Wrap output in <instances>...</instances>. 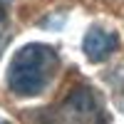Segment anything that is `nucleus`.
Listing matches in <instances>:
<instances>
[{
  "label": "nucleus",
  "instance_id": "2",
  "mask_svg": "<svg viewBox=\"0 0 124 124\" xmlns=\"http://www.w3.org/2000/svg\"><path fill=\"white\" fill-rule=\"evenodd\" d=\"M65 112L72 114V119H99V104L94 99V92L89 87H77L70 92V97L65 99Z\"/></svg>",
  "mask_w": 124,
  "mask_h": 124
},
{
  "label": "nucleus",
  "instance_id": "5",
  "mask_svg": "<svg viewBox=\"0 0 124 124\" xmlns=\"http://www.w3.org/2000/svg\"><path fill=\"white\" fill-rule=\"evenodd\" d=\"M0 3H10V0H0Z\"/></svg>",
  "mask_w": 124,
  "mask_h": 124
},
{
  "label": "nucleus",
  "instance_id": "4",
  "mask_svg": "<svg viewBox=\"0 0 124 124\" xmlns=\"http://www.w3.org/2000/svg\"><path fill=\"white\" fill-rule=\"evenodd\" d=\"M3 5L5 3H0V52L5 50L8 40H10V30H8V20H5V13H3Z\"/></svg>",
  "mask_w": 124,
  "mask_h": 124
},
{
  "label": "nucleus",
  "instance_id": "3",
  "mask_svg": "<svg viewBox=\"0 0 124 124\" xmlns=\"http://www.w3.org/2000/svg\"><path fill=\"white\" fill-rule=\"evenodd\" d=\"M117 47H119L117 35L109 32V30H102V27H92L89 32L85 35V42H82V50H85V55L92 62L107 60Z\"/></svg>",
  "mask_w": 124,
  "mask_h": 124
},
{
  "label": "nucleus",
  "instance_id": "1",
  "mask_svg": "<svg viewBox=\"0 0 124 124\" xmlns=\"http://www.w3.org/2000/svg\"><path fill=\"white\" fill-rule=\"evenodd\" d=\"M57 67H60V57L50 45L30 42L10 62L8 87L17 97H35L52 82Z\"/></svg>",
  "mask_w": 124,
  "mask_h": 124
}]
</instances>
